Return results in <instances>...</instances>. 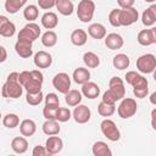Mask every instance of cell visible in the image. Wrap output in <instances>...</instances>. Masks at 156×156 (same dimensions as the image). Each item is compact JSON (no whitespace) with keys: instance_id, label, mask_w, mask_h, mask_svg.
<instances>
[{"instance_id":"5","label":"cell","mask_w":156,"mask_h":156,"mask_svg":"<svg viewBox=\"0 0 156 156\" xmlns=\"http://www.w3.org/2000/svg\"><path fill=\"white\" fill-rule=\"evenodd\" d=\"M138 105L136 101L132 98H123L121 104L117 107V113L121 118H130L136 113Z\"/></svg>"},{"instance_id":"48","label":"cell","mask_w":156,"mask_h":156,"mask_svg":"<svg viewBox=\"0 0 156 156\" xmlns=\"http://www.w3.org/2000/svg\"><path fill=\"white\" fill-rule=\"evenodd\" d=\"M0 51H1L0 62H5V61H6V57H7V54H6V49H5V46H0Z\"/></svg>"},{"instance_id":"11","label":"cell","mask_w":156,"mask_h":156,"mask_svg":"<svg viewBox=\"0 0 156 156\" xmlns=\"http://www.w3.org/2000/svg\"><path fill=\"white\" fill-rule=\"evenodd\" d=\"M72 117L74 118V121L79 124H84L87 122H89L90 117H91V111L88 106L85 105H77L72 112Z\"/></svg>"},{"instance_id":"52","label":"cell","mask_w":156,"mask_h":156,"mask_svg":"<svg viewBox=\"0 0 156 156\" xmlns=\"http://www.w3.org/2000/svg\"><path fill=\"white\" fill-rule=\"evenodd\" d=\"M145 1H146V2H149V4H152V2H155L156 0H145Z\"/></svg>"},{"instance_id":"29","label":"cell","mask_w":156,"mask_h":156,"mask_svg":"<svg viewBox=\"0 0 156 156\" xmlns=\"http://www.w3.org/2000/svg\"><path fill=\"white\" fill-rule=\"evenodd\" d=\"M91 151H93L94 156H111L112 155V151H111L110 146L106 143H104V141L94 143Z\"/></svg>"},{"instance_id":"15","label":"cell","mask_w":156,"mask_h":156,"mask_svg":"<svg viewBox=\"0 0 156 156\" xmlns=\"http://www.w3.org/2000/svg\"><path fill=\"white\" fill-rule=\"evenodd\" d=\"M45 147L50 155H56V154L61 152V150L63 147V141L60 136L49 135V138L45 141Z\"/></svg>"},{"instance_id":"31","label":"cell","mask_w":156,"mask_h":156,"mask_svg":"<svg viewBox=\"0 0 156 156\" xmlns=\"http://www.w3.org/2000/svg\"><path fill=\"white\" fill-rule=\"evenodd\" d=\"M83 62L88 68H96L100 65V58L99 56L93 52V51H87L83 55Z\"/></svg>"},{"instance_id":"17","label":"cell","mask_w":156,"mask_h":156,"mask_svg":"<svg viewBox=\"0 0 156 156\" xmlns=\"http://www.w3.org/2000/svg\"><path fill=\"white\" fill-rule=\"evenodd\" d=\"M124 40L122 38V35L117 34V33H110L105 37V45L110 49V50H118L123 46Z\"/></svg>"},{"instance_id":"8","label":"cell","mask_w":156,"mask_h":156,"mask_svg":"<svg viewBox=\"0 0 156 156\" xmlns=\"http://www.w3.org/2000/svg\"><path fill=\"white\" fill-rule=\"evenodd\" d=\"M41 34L40 27L34 23V22H29L27 23L18 33L17 39H22V40H29V41H34L39 38V35Z\"/></svg>"},{"instance_id":"33","label":"cell","mask_w":156,"mask_h":156,"mask_svg":"<svg viewBox=\"0 0 156 156\" xmlns=\"http://www.w3.org/2000/svg\"><path fill=\"white\" fill-rule=\"evenodd\" d=\"M57 43V34L51 30V29H48L43 35H41V44L46 48H52L55 46Z\"/></svg>"},{"instance_id":"21","label":"cell","mask_w":156,"mask_h":156,"mask_svg":"<svg viewBox=\"0 0 156 156\" xmlns=\"http://www.w3.org/2000/svg\"><path fill=\"white\" fill-rule=\"evenodd\" d=\"M41 24L44 28L46 29H54L57 27L58 24V18H57V15L55 12H45L43 16H41Z\"/></svg>"},{"instance_id":"42","label":"cell","mask_w":156,"mask_h":156,"mask_svg":"<svg viewBox=\"0 0 156 156\" xmlns=\"http://www.w3.org/2000/svg\"><path fill=\"white\" fill-rule=\"evenodd\" d=\"M57 110H58V107H52V106L45 105L43 108V116L45 117V119H56Z\"/></svg>"},{"instance_id":"28","label":"cell","mask_w":156,"mask_h":156,"mask_svg":"<svg viewBox=\"0 0 156 156\" xmlns=\"http://www.w3.org/2000/svg\"><path fill=\"white\" fill-rule=\"evenodd\" d=\"M129 63H130V58L126 54H117V55L113 56L112 65H113L115 68H117L119 71L128 68L129 67Z\"/></svg>"},{"instance_id":"1","label":"cell","mask_w":156,"mask_h":156,"mask_svg":"<svg viewBox=\"0 0 156 156\" xmlns=\"http://www.w3.org/2000/svg\"><path fill=\"white\" fill-rule=\"evenodd\" d=\"M20 82L27 93H38L41 91L44 76L39 69L22 71L20 73Z\"/></svg>"},{"instance_id":"45","label":"cell","mask_w":156,"mask_h":156,"mask_svg":"<svg viewBox=\"0 0 156 156\" xmlns=\"http://www.w3.org/2000/svg\"><path fill=\"white\" fill-rule=\"evenodd\" d=\"M133 94L138 99H144L149 94V87H146V88H133Z\"/></svg>"},{"instance_id":"25","label":"cell","mask_w":156,"mask_h":156,"mask_svg":"<svg viewBox=\"0 0 156 156\" xmlns=\"http://www.w3.org/2000/svg\"><path fill=\"white\" fill-rule=\"evenodd\" d=\"M37 130V124L33 119L26 118L20 123V132L24 136H32Z\"/></svg>"},{"instance_id":"43","label":"cell","mask_w":156,"mask_h":156,"mask_svg":"<svg viewBox=\"0 0 156 156\" xmlns=\"http://www.w3.org/2000/svg\"><path fill=\"white\" fill-rule=\"evenodd\" d=\"M57 0H38V5L43 10H50L54 6H56Z\"/></svg>"},{"instance_id":"20","label":"cell","mask_w":156,"mask_h":156,"mask_svg":"<svg viewBox=\"0 0 156 156\" xmlns=\"http://www.w3.org/2000/svg\"><path fill=\"white\" fill-rule=\"evenodd\" d=\"M72 78L73 80L77 83V84H85L87 82L90 80V72L88 68H84V67H78L73 71V74H72Z\"/></svg>"},{"instance_id":"47","label":"cell","mask_w":156,"mask_h":156,"mask_svg":"<svg viewBox=\"0 0 156 156\" xmlns=\"http://www.w3.org/2000/svg\"><path fill=\"white\" fill-rule=\"evenodd\" d=\"M151 127L154 130H156V107L151 111Z\"/></svg>"},{"instance_id":"24","label":"cell","mask_w":156,"mask_h":156,"mask_svg":"<svg viewBox=\"0 0 156 156\" xmlns=\"http://www.w3.org/2000/svg\"><path fill=\"white\" fill-rule=\"evenodd\" d=\"M11 149L16 154H24L28 150V141L23 136H16L11 141Z\"/></svg>"},{"instance_id":"36","label":"cell","mask_w":156,"mask_h":156,"mask_svg":"<svg viewBox=\"0 0 156 156\" xmlns=\"http://www.w3.org/2000/svg\"><path fill=\"white\" fill-rule=\"evenodd\" d=\"M2 124L9 129H13L20 124V117L16 113H7L2 118Z\"/></svg>"},{"instance_id":"26","label":"cell","mask_w":156,"mask_h":156,"mask_svg":"<svg viewBox=\"0 0 156 156\" xmlns=\"http://www.w3.org/2000/svg\"><path fill=\"white\" fill-rule=\"evenodd\" d=\"M88 40V33L84 29H74L71 33V43L76 46H83Z\"/></svg>"},{"instance_id":"44","label":"cell","mask_w":156,"mask_h":156,"mask_svg":"<svg viewBox=\"0 0 156 156\" xmlns=\"http://www.w3.org/2000/svg\"><path fill=\"white\" fill-rule=\"evenodd\" d=\"M32 155L33 156H50V154L46 150V147L45 146H41V145L34 146V149L32 151Z\"/></svg>"},{"instance_id":"32","label":"cell","mask_w":156,"mask_h":156,"mask_svg":"<svg viewBox=\"0 0 156 156\" xmlns=\"http://www.w3.org/2000/svg\"><path fill=\"white\" fill-rule=\"evenodd\" d=\"M27 0H6L5 1V10L13 15L16 12H18L24 5H26Z\"/></svg>"},{"instance_id":"7","label":"cell","mask_w":156,"mask_h":156,"mask_svg":"<svg viewBox=\"0 0 156 156\" xmlns=\"http://www.w3.org/2000/svg\"><path fill=\"white\" fill-rule=\"evenodd\" d=\"M100 129H101V133L111 141H118L119 138H121V133H119V129L117 128L116 123L112 121V119H104L101 123H100Z\"/></svg>"},{"instance_id":"41","label":"cell","mask_w":156,"mask_h":156,"mask_svg":"<svg viewBox=\"0 0 156 156\" xmlns=\"http://www.w3.org/2000/svg\"><path fill=\"white\" fill-rule=\"evenodd\" d=\"M45 105L46 106H52V107H60V100H58V96L55 94V93H49L45 98Z\"/></svg>"},{"instance_id":"6","label":"cell","mask_w":156,"mask_h":156,"mask_svg":"<svg viewBox=\"0 0 156 156\" xmlns=\"http://www.w3.org/2000/svg\"><path fill=\"white\" fill-rule=\"evenodd\" d=\"M136 68L141 73H152L156 68V56L152 54H144L136 60Z\"/></svg>"},{"instance_id":"10","label":"cell","mask_w":156,"mask_h":156,"mask_svg":"<svg viewBox=\"0 0 156 156\" xmlns=\"http://www.w3.org/2000/svg\"><path fill=\"white\" fill-rule=\"evenodd\" d=\"M139 18V12L134 7H126V9H119V21L121 26L128 27L135 23Z\"/></svg>"},{"instance_id":"9","label":"cell","mask_w":156,"mask_h":156,"mask_svg":"<svg viewBox=\"0 0 156 156\" xmlns=\"http://www.w3.org/2000/svg\"><path fill=\"white\" fill-rule=\"evenodd\" d=\"M52 87L61 94H67L71 90V77L66 72H60L52 78Z\"/></svg>"},{"instance_id":"50","label":"cell","mask_w":156,"mask_h":156,"mask_svg":"<svg viewBox=\"0 0 156 156\" xmlns=\"http://www.w3.org/2000/svg\"><path fill=\"white\" fill-rule=\"evenodd\" d=\"M149 99H150V102H151L152 105H156V90L150 95V98H149Z\"/></svg>"},{"instance_id":"18","label":"cell","mask_w":156,"mask_h":156,"mask_svg":"<svg viewBox=\"0 0 156 156\" xmlns=\"http://www.w3.org/2000/svg\"><path fill=\"white\" fill-rule=\"evenodd\" d=\"M82 94L88 98V99H96L99 95H100V88L96 83L94 82H87L85 84L82 85Z\"/></svg>"},{"instance_id":"37","label":"cell","mask_w":156,"mask_h":156,"mask_svg":"<svg viewBox=\"0 0 156 156\" xmlns=\"http://www.w3.org/2000/svg\"><path fill=\"white\" fill-rule=\"evenodd\" d=\"M44 100V95L41 91L38 93H27L26 94V101L30 106H37Z\"/></svg>"},{"instance_id":"14","label":"cell","mask_w":156,"mask_h":156,"mask_svg":"<svg viewBox=\"0 0 156 156\" xmlns=\"http://www.w3.org/2000/svg\"><path fill=\"white\" fill-rule=\"evenodd\" d=\"M33 62L38 68H49L52 65V56L48 51L40 50L34 55Z\"/></svg>"},{"instance_id":"13","label":"cell","mask_w":156,"mask_h":156,"mask_svg":"<svg viewBox=\"0 0 156 156\" xmlns=\"http://www.w3.org/2000/svg\"><path fill=\"white\" fill-rule=\"evenodd\" d=\"M32 44L33 41L29 40H22V39H17L16 44H15V51L16 54L22 57V58H28L33 55V49H32Z\"/></svg>"},{"instance_id":"27","label":"cell","mask_w":156,"mask_h":156,"mask_svg":"<svg viewBox=\"0 0 156 156\" xmlns=\"http://www.w3.org/2000/svg\"><path fill=\"white\" fill-rule=\"evenodd\" d=\"M82 93L76 89H71L67 94H65V101L71 107H76L77 105H79L82 102Z\"/></svg>"},{"instance_id":"38","label":"cell","mask_w":156,"mask_h":156,"mask_svg":"<svg viewBox=\"0 0 156 156\" xmlns=\"http://www.w3.org/2000/svg\"><path fill=\"white\" fill-rule=\"evenodd\" d=\"M136 40L140 45L143 46H149L152 44V40H151V35H150V30L149 29H143L138 33V37H136Z\"/></svg>"},{"instance_id":"34","label":"cell","mask_w":156,"mask_h":156,"mask_svg":"<svg viewBox=\"0 0 156 156\" xmlns=\"http://www.w3.org/2000/svg\"><path fill=\"white\" fill-rule=\"evenodd\" d=\"M39 16V9L35 5H28L23 10V17L28 22H34Z\"/></svg>"},{"instance_id":"49","label":"cell","mask_w":156,"mask_h":156,"mask_svg":"<svg viewBox=\"0 0 156 156\" xmlns=\"http://www.w3.org/2000/svg\"><path fill=\"white\" fill-rule=\"evenodd\" d=\"M149 30H150V35H151L152 44H156V27H151Z\"/></svg>"},{"instance_id":"35","label":"cell","mask_w":156,"mask_h":156,"mask_svg":"<svg viewBox=\"0 0 156 156\" xmlns=\"http://www.w3.org/2000/svg\"><path fill=\"white\" fill-rule=\"evenodd\" d=\"M98 112H99V115L102 116V117H111V116L116 112V106L101 101V102L99 104V106H98Z\"/></svg>"},{"instance_id":"46","label":"cell","mask_w":156,"mask_h":156,"mask_svg":"<svg viewBox=\"0 0 156 156\" xmlns=\"http://www.w3.org/2000/svg\"><path fill=\"white\" fill-rule=\"evenodd\" d=\"M135 0H117V4L119 5L121 9H126V7H133Z\"/></svg>"},{"instance_id":"2","label":"cell","mask_w":156,"mask_h":156,"mask_svg":"<svg viewBox=\"0 0 156 156\" xmlns=\"http://www.w3.org/2000/svg\"><path fill=\"white\" fill-rule=\"evenodd\" d=\"M126 95L124 83L119 77H112L108 82V90H106L102 95V101L106 104L115 105L118 100H122Z\"/></svg>"},{"instance_id":"51","label":"cell","mask_w":156,"mask_h":156,"mask_svg":"<svg viewBox=\"0 0 156 156\" xmlns=\"http://www.w3.org/2000/svg\"><path fill=\"white\" fill-rule=\"evenodd\" d=\"M152 76H154V79H155V82H156V68H155V71L152 72Z\"/></svg>"},{"instance_id":"12","label":"cell","mask_w":156,"mask_h":156,"mask_svg":"<svg viewBox=\"0 0 156 156\" xmlns=\"http://www.w3.org/2000/svg\"><path fill=\"white\" fill-rule=\"evenodd\" d=\"M124 78H126V82L128 84H130L133 88H146V87H149L147 79L145 77H143L141 74H139L138 72H135V71L127 72Z\"/></svg>"},{"instance_id":"39","label":"cell","mask_w":156,"mask_h":156,"mask_svg":"<svg viewBox=\"0 0 156 156\" xmlns=\"http://www.w3.org/2000/svg\"><path fill=\"white\" fill-rule=\"evenodd\" d=\"M71 117H72V112L69 111V108H67V107H58L57 115H56V119L58 122H62V123L67 122V121L71 119Z\"/></svg>"},{"instance_id":"3","label":"cell","mask_w":156,"mask_h":156,"mask_svg":"<svg viewBox=\"0 0 156 156\" xmlns=\"http://www.w3.org/2000/svg\"><path fill=\"white\" fill-rule=\"evenodd\" d=\"M23 85L20 82V73L18 72H11L7 76L6 83H4L1 94L4 98L10 99H18L23 93Z\"/></svg>"},{"instance_id":"40","label":"cell","mask_w":156,"mask_h":156,"mask_svg":"<svg viewBox=\"0 0 156 156\" xmlns=\"http://www.w3.org/2000/svg\"><path fill=\"white\" fill-rule=\"evenodd\" d=\"M108 22L113 27H121V21H119V9H113L108 13Z\"/></svg>"},{"instance_id":"30","label":"cell","mask_w":156,"mask_h":156,"mask_svg":"<svg viewBox=\"0 0 156 156\" xmlns=\"http://www.w3.org/2000/svg\"><path fill=\"white\" fill-rule=\"evenodd\" d=\"M56 9L63 16H71L74 11V6H73L72 0H57Z\"/></svg>"},{"instance_id":"22","label":"cell","mask_w":156,"mask_h":156,"mask_svg":"<svg viewBox=\"0 0 156 156\" xmlns=\"http://www.w3.org/2000/svg\"><path fill=\"white\" fill-rule=\"evenodd\" d=\"M88 34L94 39H104L106 37V28L101 23H91L88 27Z\"/></svg>"},{"instance_id":"23","label":"cell","mask_w":156,"mask_h":156,"mask_svg":"<svg viewBox=\"0 0 156 156\" xmlns=\"http://www.w3.org/2000/svg\"><path fill=\"white\" fill-rule=\"evenodd\" d=\"M41 129H43L44 134H46V135H56L60 133L61 127H60L57 119H46L43 123Z\"/></svg>"},{"instance_id":"16","label":"cell","mask_w":156,"mask_h":156,"mask_svg":"<svg viewBox=\"0 0 156 156\" xmlns=\"http://www.w3.org/2000/svg\"><path fill=\"white\" fill-rule=\"evenodd\" d=\"M16 33V26L6 16H0V34L6 38H11Z\"/></svg>"},{"instance_id":"19","label":"cell","mask_w":156,"mask_h":156,"mask_svg":"<svg viewBox=\"0 0 156 156\" xmlns=\"http://www.w3.org/2000/svg\"><path fill=\"white\" fill-rule=\"evenodd\" d=\"M141 22L146 27H151L156 22V4H151L141 15Z\"/></svg>"},{"instance_id":"4","label":"cell","mask_w":156,"mask_h":156,"mask_svg":"<svg viewBox=\"0 0 156 156\" xmlns=\"http://www.w3.org/2000/svg\"><path fill=\"white\" fill-rule=\"evenodd\" d=\"M95 12V2L93 0H80L77 7L78 20L83 23H88L93 20Z\"/></svg>"}]
</instances>
